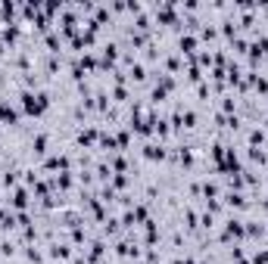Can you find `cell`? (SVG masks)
<instances>
[{
	"mask_svg": "<svg viewBox=\"0 0 268 264\" xmlns=\"http://www.w3.org/2000/svg\"><path fill=\"white\" fill-rule=\"evenodd\" d=\"M19 103H22V112L28 118H38V115H44V109L50 106V97L44 90H25L19 97Z\"/></svg>",
	"mask_w": 268,
	"mask_h": 264,
	"instance_id": "6da1fadb",
	"label": "cell"
},
{
	"mask_svg": "<svg viewBox=\"0 0 268 264\" xmlns=\"http://www.w3.org/2000/svg\"><path fill=\"white\" fill-rule=\"evenodd\" d=\"M28 208V190L25 186H16L10 196V211H25Z\"/></svg>",
	"mask_w": 268,
	"mask_h": 264,
	"instance_id": "7a4b0ae2",
	"label": "cell"
},
{
	"mask_svg": "<svg viewBox=\"0 0 268 264\" xmlns=\"http://www.w3.org/2000/svg\"><path fill=\"white\" fill-rule=\"evenodd\" d=\"M19 122V109L16 106H10V103H0V124H16Z\"/></svg>",
	"mask_w": 268,
	"mask_h": 264,
	"instance_id": "3957f363",
	"label": "cell"
},
{
	"mask_svg": "<svg viewBox=\"0 0 268 264\" xmlns=\"http://www.w3.org/2000/svg\"><path fill=\"white\" fill-rule=\"evenodd\" d=\"M94 143H100V131H97V127L78 131V146H94Z\"/></svg>",
	"mask_w": 268,
	"mask_h": 264,
	"instance_id": "277c9868",
	"label": "cell"
},
{
	"mask_svg": "<svg viewBox=\"0 0 268 264\" xmlns=\"http://www.w3.org/2000/svg\"><path fill=\"white\" fill-rule=\"evenodd\" d=\"M165 156H169V152H165L162 143H159V146H156V143H147V146H144V159H150V162H162Z\"/></svg>",
	"mask_w": 268,
	"mask_h": 264,
	"instance_id": "5b68a950",
	"label": "cell"
},
{
	"mask_svg": "<svg viewBox=\"0 0 268 264\" xmlns=\"http://www.w3.org/2000/svg\"><path fill=\"white\" fill-rule=\"evenodd\" d=\"M224 202H228V205H231V208H237V211H244V208L249 205V202H246V196H244V193H228V196H224Z\"/></svg>",
	"mask_w": 268,
	"mask_h": 264,
	"instance_id": "8992f818",
	"label": "cell"
},
{
	"mask_svg": "<svg viewBox=\"0 0 268 264\" xmlns=\"http://www.w3.org/2000/svg\"><path fill=\"white\" fill-rule=\"evenodd\" d=\"M47 143H50L47 134H38V137L31 140V149H35V156H38V159H41V156H47Z\"/></svg>",
	"mask_w": 268,
	"mask_h": 264,
	"instance_id": "52a82bcc",
	"label": "cell"
},
{
	"mask_svg": "<svg viewBox=\"0 0 268 264\" xmlns=\"http://www.w3.org/2000/svg\"><path fill=\"white\" fill-rule=\"evenodd\" d=\"M178 47H181V53L194 56V53H197V38H194V35H184V38L178 41Z\"/></svg>",
	"mask_w": 268,
	"mask_h": 264,
	"instance_id": "ba28073f",
	"label": "cell"
},
{
	"mask_svg": "<svg viewBox=\"0 0 268 264\" xmlns=\"http://www.w3.org/2000/svg\"><path fill=\"white\" fill-rule=\"evenodd\" d=\"M246 140H249V149H259V146L265 143V131H262V127H253Z\"/></svg>",
	"mask_w": 268,
	"mask_h": 264,
	"instance_id": "9c48e42d",
	"label": "cell"
},
{
	"mask_svg": "<svg viewBox=\"0 0 268 264\" xmlns=\"http://www.w3.org/2000/svg\"><path fill=\"white\" fill-rule=\"evenodd\" d=\"M50 255H53V258H72V249H69V245H66V243H53V245H50Z\"/></svg>",
	"mask_w": 268,
	"mask_h": 264,
	"instance_id": "30bf717a",
	"label": "cell"
},
{
	"mask_svg": "<svg viewBox=\"0 0 268 264\" xmlns=\"http://www.w3.org/2000/svg\"><path fill=\"white\" fill-rule=\"evenodd\" d=\"M181 127H197V112L194 109H184L181 112Z\"/></svg>",
	"mask_w": 268,
	"mask_h": 264,
	"instance_id": "8fae6325",
	"label": "cell"
},
{
	"mask_svg": "<svg viewBox=\"0 0 268 264\" xmlns=\"http://www.w3.org/2000/svg\"><path fill=\"white\" fill-rule=\"evenodd\" d=\"M178 162H181L184 168H190V165H194V152H190L187 146H181V149H178Z\"/></svg>",
	"mask_w": 268,
	"mask_h": 264,
	"instance_id": "7c38bea8",
	"label": "cell"
},
{
	"mask_svg": "<svg viewBox=\"0 0 268 264\" xmlns=\"http://www.w3.org/2000/svg\"><path fill=\"white\" fill-rule=\"evenodd\" d=\"M128 78H131V81H144V78H147V69H144L140 62H134V65H131V75H128Z\"/></svg>",
	"mask_w": 268,
	"mask_h": 264,
	"instance_id": "4fadbf2b",
	"label": "cell"
},
{
	"mask_svg": "<svg viewBox=\"0 0 268 264\" xmlns=\"http://www.w3.org/2000/svg\"><path fill=\"white\" fill-rule=\"evenodd\" d=\"M110 97L115 100V103H125V100H128V90H125V84H115V87H112V93H110Z\"/></svg>",
	"mask_w": 268,
	"mask_h": 264,
	"instance_id": "5bb4252c",
	"label": "cell"
},
{
	"mask_svg": "<svg viewBox=\"0 0 268 264\" xmlns=\"http://www.w3.org/2000/svg\"><path fill=\"white\" fill-rule=\"evenodd\" d=\"M110 186H112V190H125V186H128V177H125V174H112Z\"/></svg>",
	"mask_w": 268,
	"mask_h": 264,
	"instance_id": "9a60e30c",
	"label": "cell"
},
{
	"mask_svg": "<svg viewBox=\"0 0 268 264\" xmlns=\"http://www.w3.org/2000/svg\"><path fill=\"white\" fill-rule=\"evenodd\" d=\"M97 177L100 181H112V168L110 165H97Z\"/></svg>",
	"mask_w": 268,
	"mask_h": 264,
	"instance_id": "2e32d148",
	"label": "cell"
},
{
	"mask_svg": "<svg viewBox=\"0 0 268 264\" xmlns=\"http://www.w3.org/2000/svg\"><path fill=\"white\" fill-rule=\"evenodd\" d=\"M56 186H60V190H69V186H72V174L69 171L60 174V177H56Z\"/></svg>",
	"mask_w": 268,
	"mask_h": 264,
	"instance_id": "e0dca14e",
	"label": "cell"
},
{
	"mask_svg": "<svg viewBox=\"0 0 268 264\" xmlns=\"http://www.w3.org/2000/svg\"><path fill=\"white\" fill-rule=\"evenodd\" d=\"M16 174H19V171H3V186H16V183H19Z\"/></svg>",
	"mask_w": 268,
	"mask_h": 264,
	"instance_id": "ac0fdd59",
	"label": "cell"
},
{
	"mask_svg": "<svg viewBox=\"0 0 268 264\" xmlns=\"http://www.w3.org/2000/svg\"><path fill=\"white\" fill-rule=\"evenodd\" d=\"M249 159H253V162H259V165H265V162H268V156H265L262 149H249Z\"/></svg>",
	"mask_w": 268,
	"mask_h": 264,
	"instance_id": "d6986e66",
	"label": "cell"
},
{
	"mask_svg": "<svg viewBox=\"0 0 268 264\" xmlns=\"http://www.w3.org/2000/svg\"><path fill=\"white\" fill-rule=\"evenodd\" d=\"M25 258H28L31 264H41V261H44V255H41L38 249H28V252H25Z\"/></svg>",
	"mask_w": 268,
	"mask_h": 264,
	"instance_id": "ffe728a7",
	"label": "cell"
},
{
	"mask_svg": "<svg viewBox=\"0 0 268 264\" xmlns=\"http://www.w3.org/2000/svg\"><path fill=\"white\" fill-rule=\"evenodd\" d=\"M165 100V90L162 87H153V93H150V103H162Z\"/></svg>",
	"mask_w": 268,
	"mask_h": 264,
	"instance_id": "44dd1931",
	"label": "cell"
},
{
	"mask_svg": "<svg viewBox=\"0 0 268 264\" xmlns=\"http://www.w3.org/2000/svg\"><path fill=\"white\" fill-rule=\"evenodd\" d=\"M184 221H187V227H190V230H194V227H197V221H200V218H197V211H190V208H187V211H184Z\"/></svg>",
	"mask_w": 268,
	"mask_h": 264,
	"instance_id": "7402d4cb",
	"label": "cell"
},
{
	"mask_svg": "<svg viewBox=\"0 0 268 264\" xmlns=\"http://www.w3.org/2000/svg\"><path fill=\"white\" fill-rule=\"evenodd\" d=\"M72 243H75V245L85 243V230H81V227H75V230H72Z\"/></svg>",
	"mask_w": 268,
	"mask_h": 264,
	"instance_id": "603a6c76",
	"label": "cell"
},
{
	"mask_svg": "<svg viewBox=\"0 0 268 264\" xmlns=\"http://www.w3.org/2000/svg\"><path fill=\"white\" fill-rule=\"evenodd\" d=\"M200 224H203L206 230H212V227H215V218H212V215H209V211H206V215L200 218Z\"/></svg>",
	"mask_w": 268,
	"mask_h": 264,
	"instance_id": "cb8c5ba5",
	"label": "cell"
},
{
	"mask_svg": "<svg viewBox=\"0 0 268 264\" xmlns=\"http://www.w3.org/2000/svg\"><path fill=\"white\" fill-rule=\"evenodd\" d=\"M253 264H268V249H265V252H256V258H253Z\"/></svg>",
	"mask_w": 268,
	"mask_h": 264,
	"instance_id": "d4e9b609",
	"label": "cell"
},
{
	"mask_svg": "<svg viewBox=\"0 0 268 264\" xmlns=\"http://www.w3.org/2000/svg\"><path fill=\"white\" fill-rule=\"evenodd\" d=\"M265 127H268V122H265Z\"/></svg>",
	"mask_w": 268,
	"mask_h": 264,
	"instance_id": "484cf974",
	"label": "cell"
}]
</instances>
